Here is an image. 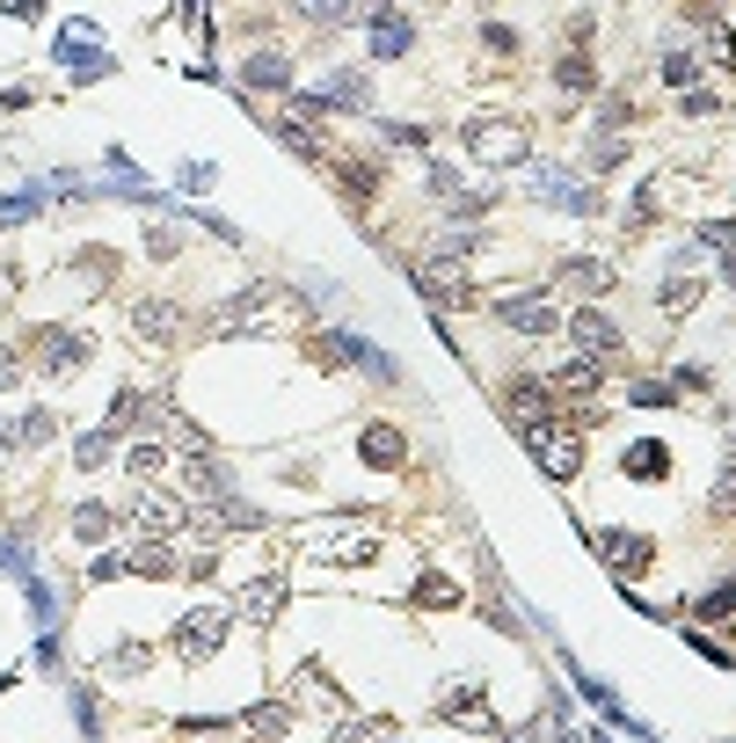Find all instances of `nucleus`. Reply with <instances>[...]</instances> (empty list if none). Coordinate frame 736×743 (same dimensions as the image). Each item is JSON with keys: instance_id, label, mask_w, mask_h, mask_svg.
Instances as JSON below:
<instances>
[{"instance_id": "nucleus-23", "label": "nucleus", "mask_w": 736, "mask_h": 743, "mask_svg": "<svg viewBox=\"0 0 736 743\" xmlns=\"http://www.w3.org/2000/svg\"><path fill=\"white\" fill-rule=\"evenodd\" d=\"M307 23H321V29H336V23H350L358 15V0H292Z\"/></svg>"}, {"instance_id": "nucleus-37", "label": "nucleus", "mask_w": 736, "mask_h": 743, "mask_svg": "<svg viewBox=\"0 0 736 743\" xmlns=\"http://www.w3.org/2000/svg\"><path fill=\"white\" fill-rule=\"evenodd\" d=\"M714 110H722V102H714L708 88H693V96H686V117H714Z\"/></svg>"}, {"instance_id": "nucleus-24", "label": "nucleus", "mask_w": 736, "mask_h": 743, "mask_svg": "<svg viewBox=\"0 0 736 743\" xmlns=\"http://www.w3.org/2000/svg\"><path fill=\"white\" fill-rule=\"evenodd\" d=\"M693 81H700V59L686 45H671L663 51V88H693Z\"/></svg>"}, {"instance_id": "nucleus-26", "label": "nucleus", "mask_w": 736, "mask_h": 743, "mask_svg": "<svg viewBox=\"0 0 736 743\" xmlns=\"http://www.w3.org/2000/svg\"><path fill=\"white\" fill-rule=\"evenodd\" d=\"M554 81H562V96H590V59H584V51H569L562 66H554Z\"/></svg>"}, {"instance_id": "nucleus-11", "label": "nucleus", "mask_w": 736, "mask_h": 743, "mask_svg": "<svg viewBox=\"0 0 736 743\" xmlns=\"http://www.w3.org/2000/svg\"><path fill=\"white\" fill-rule=\"evenodd\" d=\"M132 336L175 343V336H183V307H169V299H147V307H132Z\"/></svg>"}, {"instance_id": "nucleus-31", "label": "nucleus", "mask_w": 736, "mask_h": 743, "mask_svg": "<svg viewBox=\"0 0 736 743\" xmlns=\"http://www.w3.org/2000/svg\"><path fill=\"white\" fill-rule=\"evenodd\" d=\"M124 467H132V474H161V467H169V445H132Z\"/></svg>"}, {"instance_id": "nucleus-9", "label": "nucleus", "mask_w": 736, "mask_h": 743, "mask_svg": "<svg viewBox=\"0 0 736 743\" xmlns=\"http://www.w3.org/2000/svg\"><path fill=\"white\" fill-rule=\"evenodd\" d=\"M569 329H576V343H584V358H613V350H620V329H613V313H606V307H584Z\"/></svg>"}, {"instance_id": "nucleus-27", "label": "nucleus", "mask_w": 736, "mask_h": 743, "mask_svg": "<svg viewBox=\"0 0 736 743\" xmlns=\"http://www.w3.org/2000/svg\"><path fill=\"white\" fill-rule=\"evenodd\" d=\"M700 51H708V59H714L722 73L736 66V45H729V29H722V23H708V29H700Z\"/></svg>"}, {"instance_id": "nucleus-22", "label": "nucleus", "mask_w": 736, "mask_h": 743, "mask_svg": "<svg viewBox=\"0 0 736 743\" xmlns=\"http://www.w3.org/2000/svg\"><path fill=\"white\" fill-rule=\"evenodd\" d=\"M110 525H117V518H110L102 504H80V510H74V540H80V547H102V540H110Z\"/></svg>"}, {"instance_id": "nucleus-39", "label": "nucleus", "mask_w": 736, "mask_h": 743, "mask_svg": "<svg viewBox=\"0 0 736 743\" xmlns=\"http://www.w3.org/2000/svg\"><path fill=\"white\" fill-rule=\"evenodd\" d=\"M722 285H729V292H736V256H722Z\"/></svg>"}, {"instance_id": "nucleus-17", "label": "nucleus", "mask_w": 736, "mask_h": 743, "mask_svg": "<svg viewBox=\"0 0 736 743\" xmlns=\"http://www.w3.org/2000/svg\"><path fill=\"white\" fill-rule=\"evenodd\" d=\"M620 467H627L635 481H663V474H671V453H663L657 437H641V445H627V459H620Z\"/></svg>"}, {"instance_id": "nucleus-4", "label": "nucleus", "mask_w": 736, "mask_h": 743, "mask_svg": "<svg viewBox=\"0 0 736 743\" xmlns=\"http://www.w3.org/2000/svg\"><path fill=\"white\" fill-rule=\"evenodd\" d=\"M489 313L511 329V336H554V329H562V307H554L547 292H503Z\"/></svg>"}, {"instance_id": "nucleus-2", "label": "nucleus", "mask_w": 736, "mask_h": 743, "mask_svg": "<svg viewBox=\"0 0 736 743\" xmlns=\"http://www.w3.org/2000/svg\"><path fill=\"white\" fill-rule=\"evenodd\" d=\"M466 153L474 161H489V169H517V161H533V139H525V124L517 117H466Z\"/></svg>"}, {"instance_id": "nucleus-12", "label": "nucleus", "mask_w": 736, "mask_h": 743, "mask_svg": "<svg viewBox=\"0 0 736 743\" xmlns=\"http://www.w3.org/2000/svg\"><path fill=\"white\" fill-rule=\"evenodd\" d=\"M321 110H372V81H365V73H328Z\"/></svg>"}, {"instance_id": "nucleus-5", "label": "nucleus", "mask_w": 736, "mask_h": 743, "mask_svg": "<svg viewBox=\"0 0 736 743\" xmlns=\"http://www.w3.org/2000/svg\"><path fill=\"white\" fill-rule=\"evenodd\" d=\"M598 561L635 583V575H649V561H657V540L635 532V525H606V532H598Z\"/></svg>"}, {"instance_id": "nucleus-30", "label": "nucleus", "mask_w": 736, "mask_h": 743, "mask_svg": "<svg viewBox=\"0 0 736 743\" xmlns=\"http://www.w3.org/2000/svg\"><path fill=\"white\" fill-rule=\"evenodd\" d=\"M627 161V139L620 132H598V146H590V169H620Z\"/></svg>"}, {"instance_id": "nucleus-3", "label": "nucleus", "mask_w": 736, "mask_h": 743, "mask_svg": "<svg viewBox=\"0 0 736 743\" xmlns=\"http://www.w3.org/2000/svg\"><path fill=\"white\" fill-rule=\"evenodd\" d=\"M226 627H234L226 605H190V612L175 620V656H183V664H212L226 648Z\"/></svg>"}, {"instance_id": "nucleus-33", "label": "nucleus", "mask_w": 736, "mask_h": 743, "mask_svg": "<svg viewBox=\"0 0 736 743\" xmlns=\"http://www.w3.org/2000/svg\"><path fill=\"white\" fill-rule=\"evenodd\" d=\"M117 575H132V547H124V554H96L88 583H117Z\"/></svg>"}, {"instance_id": "nucleus-7", "label": "nucleus", "mask_w": 736, "mask_h": 743, "mask_svg": "<svg viewBox=\"0 0 736 743\" xmlns=\"http://www.w3.org/2000/svg\"><path fill=\"white\" fill-rule=\"evenodd\" d=\"M525 445H533V459H540L554 481H576V474H584V437H576V431H533Z\"/></svg>"}, {"instance_id": "nucleus-15", "label": "nucleus", "mask_w": 736, "mask_h": 743, "mask_svg": "<svg viewBox=\"0 0 736 743\" xmlns=\"http://www.w3.org/2000/svg\"><path fill=\"white\" fill-rule=\"evenodd\" d=\"M693 299H700V277H693V256H678V277L657 292V307L678 321V313H693Z\"/></svg>"}, {"instance_id": "nucleus-6", "label": "nucleus", "mask_w": 736, "mask_h": 743, "mask_svg": "<svg viewBox=\"0 0 736 743\" xmlns=\"http://www.w3.org/2000/svg\"><path fill=\"white\" fill-rule=\"evenodd\" d=\"M88 358H96V350H88L80 329H37V372H45V380H74Z\"/></svg>"}, {"instance_id": "nucleus-34", "label": "nucleus", "mask_w": 736, "mask_h": 743, "mask_svg": "<svg viewBox=\"0 0 736 743\" xmlns=\"http://www.w3.org/2000/svg\"><path fill=\"white\" fill-rule=\"evenodd\" d=\"M277 139L292 146V153H321V132H307V124H277Z\"/></svg>"}, {"instance_id": "nucleus-25", "label": "nucleus", "mask_w": 736, "mask_h": 743, "mask_svg": "<svg viewBox=\"0 0 736 743\" xmlns=\"http://www.w3.org/2000/svg\"><path fill=\"white\" fill-rule=\"evenodd\" d=\"M59 59H66L74 73H88V81H102V73H110V59H102V51H80V37H59Z\"/></svg>"}, {"instance_id": "nucleus-14", "label": "nucleus", "mask_w": 736, "mask_h": 743, "mask_svg": "<svg viewBox=\"0 0 736 743\" xmlns=\"http://www.w3.org/2000/svg\"><path fill=\"white\" fill-rule=\"evenodd\" d=\"M358 453H365L372 467H401V459H409V445H401V431H394V423H372V431L358 437Z\"/></svg>"}, {"instance_id": "nucleus-21", "label": "nucleus", "mask_w": 736, "mask_h": 743, "mask_svg": "<svg viewBox=\"0 0 736 743\" xmlns=\"http://www.w3.org/2000/svg\"><path fill=\"white\" fill-rule=\"evenodd\" d=\"M409 45H416V29L401 23V15H387V23L372 29V59H401V51H409Z\"/></svg>"}, {"instance_id": "nucleus-20", "label": "nucleus", "mask_w": 736, "mask_h": 743, "mask_svg": "<svg viewBox=\"0 0 736 743\" xmlns=\"http://www.w3.org/2000/svg\"><path fill=\"white\" fill-rule=\"evenodd\" d=\"M328 743H394V721H379V715H350V721H336V736Z\"/></svg>"}, {"instance_id": "nucleus-32", "label": "nucleus", "mask_w": 736, "mask_h": 743, "mask_svg": "<svg viewBox=\"0 0 736 743\" xmlns=\"http://www.w3.org/2000/svg\"><path fill=\"white\" fill-rule=\"evenodd\" d=\"M117 437H124V431H96V437H80V467H102V459L117 453Z\"/></svg>"}, {"instance_id": "nucleus-38", "label": "nucleus", "mask_w": 736, "mask_h": 743, "mask_svg": "<svg viewBox=\"0 0 736 743\" xmlns=\"http://www.w3.org/2000/svg\"><path fill=\"white\" fill-rule=\"evenodd\" d=\"M714 510H736V467L722 481H714Z\"/></svg>"}, {"instance_id": "nucleus-19", "label": "nucleus", "mask_w": 736, "mask_h": 743, "mask_svg": "<svg viewBox=\"0 0 736 743\" xmlns=\"http://www.w3.org/2000/svg\"><path fill=\"white\" fill-rule=\"evenodd\" d=\"M562 277H569L576 292H613V263H590V256H569Z\"/></svg>"}, {"instance_id": "nucleus-36", "label": "nucleus", "mask_w": 736, "mask_h": 743, "mask_svg": "<svg viewBox=\"0 0 736 743\" xmlns=\"http://www.w3.org/2000/svg\"><path fill=\"white\" fill-rule=\"evenodd\" d=\"M0 569H23L29 575V540H0Z\"/></svg>"}, {"instance_id": "nucleus-8", "label": "nucleus", "mask_w": 736, "mask_h": 743, "mask_svg": "<svg viewBox=\"0 0 736 743\" xmlns=\"http://www.w3.org/2000/svg\"><path fill=\"white\" fill-rule=\"evenodd\" d=\"M277 605H285V575H255V583H241V591H234V620L271 627Z\"/></svg>"}, {"instance_id": "nucleus-29", "label": "nucleus", "mask_w": 736, "mask_h": 743, "mask_svg": "<svg viewBox=\"0 0 736 743\" xmlns=\"http://www.w3.org/2000/svg\"><path fill=\"white\" fill-rule=\"evenodd\" d=\"M248 729H263V736H285V721H292V715H285V707H277V699H263V707H248Z\"/></svg>"}, {"instance_id": "nucleus-1", "label": "nucleus", "mask_w": 736, "mask_h": 743, "mask_svg": "<svg viewBox=\"0 0 736 743\" xmlns=\"http://www.w3.org/2000/svg\"><path fill=\"white\" fill-rule=\"evenodd\" d=\"M299 554H307L314 569H372V561H379V540H372L365 525H314Z\"/></svg>"}, {"instance_id": "nucleus-35", "label": "nucleus", "mask_w": 736, "mask_h": 743, "mask_svg": "<svg viewBox=\"0 0 736 743\" xmlns=\"http://www.w3.org/2000/svg\"><path fill=\"white\" fill-rule=\"evenodd\" d=\"M671 394H678V386H671V380H635V401H641V408H657V401H671Z\"/></svg>"}, {"instance_id": "nucleus-10", "label": "nucleus", "mask_w": 736, "mask_h": 743, "mask_svg": "<svg viewBox=\"0 0 736 743\" xmlns=\"http://www.w3.org/2000/svg\"><path fill=\"white\" fill-rule=\"evenodd\" d=\"M533 183H540V197L554 205V212H598V197H590L576 175H562V169H540Z\"/></svg>"}, {"instance_id": "nucleus-13", "label": "nucleus", "mask_w": 736, "mask_h": 743, "mask_svg": "<svg viewBox=\"0 0 736 743\" xmlns=\"http://www.w3.org/2000/svg\"><path fill=\"white\" fill-rule=\"evenodd\" d=\"M547 386H554L562 401H590V394H598V358H569Z\"/></svg>"}, {"instance_id": "nucleus-18", "label": "nucleus", "mask_w": 736, "mask_h": 743, "mask_svg": "<svg viewBox=\"0 0 736 743\" xmlns=\"http://www.w3.org/2000/svg\"><path fill=\"white\" fill-rule=\"evenodd\" d=\"M409 605H423V612H445V605H460V583L452 575H416V591H409Z\"/></svg>"}, {"instance_id": "nucleus-16", "label": "nucleus", "mask_w": 736, "mask_h": 743, "mask_svg": "<svg viewBox=\"0 0 736 743\" xmlns=\"http://www.w3.org/2000/svg\"><path fill=\"white\" fill-rule=\"evenodd\" d=\"M241 81H248V88H263V96H271V88H285V81H292V66H285L277 51H248V59H241Z\"/></svg>"}, {"instance_id": "nucleus-28", "label": "nucleus", "mask_w": 736, "mask_h": 743, "mask_svg": "<svg viewBox=\"0 0 736 743\" xmlns=\"http://www.w3.org/2000/svg\"><path fill=\"white\" fill-rule=\"evenodd\" d=\"M132 671H147V642H117L110 648V678H132Z\"/></svg>"}]
</instances>
